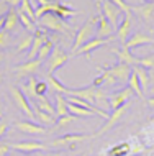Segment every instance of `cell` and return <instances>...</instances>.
Listing matches in <instances>:
<instances>
[{
    "label": "cell",
    "mask_w": 154,
    "mask_h": 156,
    "mask_svg": "<svg viewBox=\"0 0 154 156\" xmlns=\"http://www.w3.org/2000/svg\"><path fill=\"white\" fill-rule=\"evenodd\" d=\"M69 59V54L67 53H64L61 48H54L53 49V53H51V56H49V66H48V73L49 76H53L54 73H56L59 67H62L67 62Z\"/></svg>",
    "instance_id": "6"
},
{
    "label": "cell",
    "mask_w": 154,
    "mask_h": 156,
    "mask_svg": "<svg viewBox=\"0 0 154 156\" xmlns=\"http://www.w3.org/2000/svg\"><path fill=\"white\" fill-rule=\"evenodd\" d=\"M10 150H12L10 145H7V143H2V145H0V156H7L8 153H10Z\"/></svg>",
    "instance_id": "40"
},
{
    "label": "cell",
    "mask_w": 154,
    "mask_h": 156,
    "mask_svg": "<svg viewBox=\"0 0 154 156\" xmlns=\"http://www.w3.org/2000/svg\"><path fill=\"white\" fill-rule=\"evenodd\" d=\"M43 156H59L57 153H46V154H43Z\"/></svg>",
    "instance_id": "49"
},
{
    "label": "cell",
    "mask_w": 154,
    "mask_h": 156,
    "mask_svg": "<svg viewBox=\"0 0 154 156\" xmlns=\"http://www.w3.org/2000/svg\"><path fill=\"white\" fill-rule=\"evenodd\" d=\"M67 112H69V115H72V117H84V119H89V117L95 115L94 112L87 110L84 107H79V105L69 104V102H67Z\"/></svg>",
    "instance_id": "25"
},
{
    "label": "cell",
    "mask_w": 154,
    "mask_h": 156,
    "mask_svg": "<svg viewBox=\"0 0 154 156\" xmlns=\"http://www.w3.org/2000/svg\"><path fill=\"white\" fill-rule=\"evenodd\" d=\"M128 151H130V145H128V143H121L118 148H113L110 153L113 156H123V154H126Z\"/></svg>",
    "instance_id": "36"
},
{
    "label": "cell",
    "mask_w": 154,
    "mask_h": 156,
    "mask_svg": "<svg viewBox=\"0 0 154 156\" xmlns=\"http://www.w3.org/2000/svg\"><path fill=\"white\" fill-rule=\"evenodd\" d=\"M108 41H110V38H92V40L87 41L85 44H82L76 53H72V56H79V54H90L92 51H95V49L105 46Z\"/></svg>",
    "instance_id": "12"
},
{
    "label": "cell",
    "mask_w": 154,
    "mask_h": 156,
    "mask_svg": "<svg viewBox=\"0 0 154 156\" xmlns=\"http://www.w3.org/2000/svg\"><path fill=\"white\" fill-rule=\"evenodd\" d=\"M146 3H154V0H144Z\"/></svg>",
    "instance_id": "51"
},
{
    "label": "cell",
    "mask_w": 154,
    "mask_h": 156,
    "mask_svg": "<svg viewBox=\"0 0 154 156\" xmlns=\"http://www.w3.org/2000/svg\"><path fill=\"white\" fill-rule=\"evenodd\" d=\"M100 8H102L100 12L103 13V16H105L108 22H110V25L113 27V30L116 31V30H118V27H120V16H121L123 12L120 10L115 3H111L110 0H103Z\"/></svg>",
    "instance_id": "3"
},
{
    "label": "cell",
    "mask_w": 154,
    "mask_h": 156,
    "mask_svg": "<svg viewBox=\"0 0 154 156\" xmlns=\"http://www.w3.org/2000/svg\"><path fill=\"white\" fill-rule=\"evenodd\" d=\"M35 120L39 122V125H53L54 123V115H49L46 112H41L38 108H35Z\"/></svg>",
    "instance_id": "30"
},
{
    "label": "cell",
    "mask_w": 154,
    "mask_h": 156,
    "mask_svg": "<svg viewBox=\"0 0 154 156\" xmlns=\"http://www.w3.org/2000/svg\"><path fill=\"white\" fill-rule=\"evenodd\" d=\"M130 105H131V102H128V104H125V105H121L120 108H116V110H113L108 115V119H107V123L102 126V128H98V132L95 133V136H100V135H105L107 132H110L113 126L118 123L120 120H121V117L125 115V113L128 112V108H130Z\"/></svg>",
    "instance_id": "5"
},
{
    "label": "cell",
    "mask_w": 154,
    "mask_h": 156,
    "mask_svg": "<svg viewBox=\"0 0 154 156\" xmlns=\"http://www.w3.org/2000/svg\"><path fill=\"white\" fill-rule=\"evenodd\" d=\"M130 30H131V16H126L125 15V18L120 22V27L118 30H116V36H118V41L125 46V43L128 41V38H130Z\"/></svg>",
    "instance_id": "20"
},
{
    "label": "cell",
    "mask_w": 154,
    "mask_h": 156,
    "mask_svg": "<svg viewBox=\"0 0 154 156\" xmlns=\"http://www.w3.org/2000/svg\"><path fill=\"white\" fill-rule=\"evenodd\" d=\"M10 44V33L0 31V48H7Z\"/></svg>",
    "instance_id": "38"
},
{
    "label": "cell",
    "mask_w": 154,
    "mask_h": 156,
    "mask_svg": "<svg viewBox=\"0 0 154 156\" xmlns=\"http://www.w3.org/2000/svg\"><path fill=\"white\" fill-rule=\"evenodd\" d=\"M48 82H38L36 84V94L38 95H46V92H48Z\"/></svg>",
    "instance_id": "39"
},
{
    "label": "cell",
    "mask_w": 154,
    "mask_h": 156,
    "mask_svg": "<svg viewBox=\"0 0 154 156\" xmlns=\"http://www.w3.org/2000/svg\"><path fill=\"white\" fill-rule=\"evenodd\" d=\"M53 49H54V44H53V41L49 40V41H46L43 46H41V49H39V53H38V59L43 62L46 58H49L51 56V53H53Z\"/></svg>",
    "instance_id": "31"
},
{
    "label": "cell",
    "mask_w": 154,
    "mask_h": 156,
    "mask_svg": "<svg viewBox=\"0 0 154 156\" xmlns=\"http://www.w3.org/2000/svg\"><path fill=\"white\" fill-rule=\"evenodd\" d=\"M0 31H3V16L0 18Z\"/></svg>",
    "instance_id": "47"
},
{
    "label": "cell",
    "mask_w": 154,
    "mask_h": 156,
    "mask_svg": "<svg viewBox=\"0 0 154 156\" xmlns=\"http://www.w3.org/2000/svg\"><path fill=\"white\" fill-rule=\"evenodd\" d=\"M94 105L97 108H100V110H105L110 107V102H108V97L105 95V92H103V87H95V102Z\"/></svg>",
    "instance_id": "23"
},
{
    "label": "cell",
    "mask_w": 154,
    "mask_h": 156,
    "mask_svg": "<svg viewBox=\"0 0 154 156\" xmlns=\"http://www.w3.org/2000/svg\"><path fill=\"white\" fill-rule=\"evenodd\" d=\"M108 73H110L113 77L116 79V82H126L130 81V76L133 73V67L128 64H123V62H116V64L107 67Z\"/></svg>",
    "instance_id": "8"
},
{
    "label": "cell",
    "mask_w": 154,
    "mask_h": 156,
    "mask_svg": "<svg viewBox=\"0 0 154 156\" xmlns=\"http://www.w3.org/2000/svg\"><path fill=\"white\" fill-rule=\"evenodd\" d=\"M7 156H25V154H23V153H20V151H15V150H13L12 153H8Z\"/></svg>",
    "instance_id": "44"
},
{
    "label": "cell",
    "mask_w": 154,
    "mask_h": 156,
    "mask_svg": "<svg viewBox=\"0 0 154 156\" xmlns=\"http://www.w3.org/2000/svg\"><path fill=\"white\" fill-rule=\"evenodd\" d=\"M94 2L97 3V7H98V8H100V5H102V2H103V0H94Z\"/></svg>",
    "instance_id": "48"
},
{
    "label": "cell",
    "mask_w": 154,
    "mask_h": 156,
    "mask_svg": "<svg viewBox=\"0 0 154 156\" xmlns=\"http://www.w3.org/2000/svg\"><path fill=\"white\" fill-rule=\"evenodd\" d=\"M18 23H20L18 12H16L15 8H10V10L7 12V15L3 16V31L12 33L16 28V25H18Z\"/></svg>",
    "instance_id": "21"
},
{
    "label": "cell",
    "mask_w": 154,
    "mask_h": 156,
    "mask_svg": "<svg viewBox=\"0 0 154 156\" xmlns=\"http://www.w3.org/2000/svg\"><path fill=\"white\" fill-rule=\"evenodd\" d=\"M98 71H100V77L103 79V86H107V87H113L115 84H116V79H115L110 73H108L107 67H98Z\"/></svg>",
    "instance_id": "32"
},
{
    "label": "cell",
    "mask_w": 154,
    "mask_h": 156,
    "mask_svg": "<svg viewBox=\"0 0 154 156\" xmlns=\"http://www.w3.org/2000/svg\"><path fill=\"white\" fill-rule=\"evenodd\" d=\"M39 66H41V61L36 58V59H31V61L23 62V64H18L13 71H15L16 77H25V76L31 77V76H35L36 73H38Z\"/></svg>",
    "instance_id": "10"
},
{
    "label": "cell",
    "mask_w": 154,
    "mask_h": 156,
    "mask_svg": "<svg viewBox=\"0 0 154 156\" xmlns=\"http://www.w3.org/2000/svg\"><path fill=\"white\" fill-rule=\"evenodd\" d=\"M74 120H76V117H72V115L61 117V119H57V126H59V128H62V126H69Z\"/></svg>",
    "instance_id": "37"
},
{
    "label": "cell",
    "mask_w": 154,
    "mask_h": 156,
    "mask_svg": "<svg viewBox=\"0 0 154 156\" xmlns=\"http://www.w3.org/2000/svg\"><path fill=\"white\" fill-rule=\"evenodd\" d=\"M3 2H5L10 8H15L16 10V8L20 7V3H22V0H3Z\"/></svg>",
    "instance_id": "42"
},
{
    "label": "cell",
    "mask_w": 154,
    "mask_h": 156,
    "mask_svg": "<svg viewBox=\"0 0 154 156\" xmlns=\"http://www.w3.org/2000/svg\"><path fill=\"white\" fill-rule=\"evenodd\" d=\"M54 112H56V117H57V119L69 115V112H67V100H66L64 95L56 94V107H54Z\"/></svg>",
    "instance_id": "24"
},
{
    "label": "cell",
    "mask_w": 154,
    "mask_h": 156,
    "mask_svg": "<svg viewBox=\"0 0 154 156\" xmlns=\"http://www.w3.org/2000/svg\"><path fill=\"white\" fill-rule=\"evenodd\" d=\"M48 87L51 90H54L56 94H64V95H67V90H69V87L67 86H64L62 82H59L54 76H48Z\"/></svg>",
    "instance_id": "26"
},
{
    "label": "cell",
    "mask_w": 154,
    "mask_h": 156,
    "mask_svg": "<svg viewBox=\"0 0 154 156\" xmlns=\"http://www.w3.org/2000/svg\"><path fill=\"white\" fill-rule=\"evenodd\" d=\"M16 12H20V13H25V15L28 16V18H31L33 22H36V18H35V10H33L30 0H22V3H20L18 8H16ZM36 23H38V22H36Z\"/></svg>",
    "instance_id": "29"
},
{
    "label": "cell",
    "mask_w": 154,
    "mask_h": 156,
    "mask_svg": "<svg viewBox=\"0 0 154 156\" xmlns=\"http://www.w3.org/2000/svg\"><path fill=\"white\" fill-rule=\"evenodd\" d=\"M133 71L136 73V76H138V81L141 84L143 92H146L148 87H149V82H151V76H149L148 69H144V67H141V66H133Z\"/></svg>",
    "instance_id": "22"
},
{
    "label": "cell",
    "mask_w": 154,
    "mask_h": 156,
    "mask_svg": "<svg viewBox=\"0 0 154 156\" xmlns=\"http://www.w3.org/2000/svg\"><path fill=\"white\" fill-rule=\"evenodd\" d=\"M31 43H33V35H26V36H25L22 41H20V44H18V48H16V51H18V53L30 51Z\"/></svg>",
    "instance_id": "33"
},
{
    "label": "cell",
    "mask_w": 154,
    "mask_h": 156,
    "mask_svg": "<svg viewBox=\"0 0 154 156\" xmlns=\"http://www.w3.org/2000/svg\"><path fill=\"white\" fill-rule=\"evenodd\" d=\"M41 27H44L46 30L49 31H57V33H72V28L66 23V20L56 16L54 13H46L43 15L41 18L38 20Z\"/></svg>",
    "instance_id": "2"
},
{
    "label": "cell",
    "mask_w": 154,
    "mask_h": 156,
    "mask_svg": "<svg viewBox=\"0 0 154 156\" xmlns=\"http://www.w3.org/2000/svg\"><path fill=\"white\" fill-rule=\"evenodd\" d=\"M110 2H111V3H115V5L118 7L120 10H121L126 16H131V7L128 5V3L125 2V0H110Z\"/></svg>",
    "instance_id": "35"
},
{
    "label": "cell",
    "mask_w": 154,
    "mask_h": 156,
    "mask_svg": "<svg viewBox=\"0 0 154 156\" xmlns=\"http://www.w3.org/2000/svg\"><path fill=\"white\" fill-rule=\"evenodd\" d=\"M111 53L116 56V59H118V62H123V64H128V66H138L139 64V58H136L135 54H131V51L128 48H123L121 49H116V48H111L110 49Z\"/></svg>",
    "instance_id": "13"
},
{
    "label": "cell",
    "mask_w": 154,
    "mask_h": 156,
    "mask_svg": "<svg viewBox=\"0 0 154 156\" xmlns=\"http://www.w3.org/2000/svg\"><path fill=\"white\" fill-rule=\"evenodd\" d=\"M13 126L16 130H20V132L23 133H30V135H44L46 133V128H44L43 125L39 123H33V122L26 120V122H15Z\"/></svg>",
    "instance_id": "16"
},
{
    "label": "cell",
    "mask_w": 154,
    "mask_h": 156,
    "mask_svg": "<svg viewBox=\"0 0 154 156\" xmlns=\"http://www.w3.org/2000/svg\"><path fill=\"white\" fill-rule=\"evenodd\" d=\"M115 33L113 27L110 25V22L103 16V13H98V23H97V30H95V38H110Z\"/></svg>",
    "instance_id": "18"
},
{
    "label": "cell",
    "mask_w": 154,
    "mask_h": 156,
    "mask_svg": "<svg viewBox=\"0 0 154 156\" xmlns=\"http://www.w3.org/2000/svg\"><path fill=\"white\" fill-rule=\"evenodd\" d=\"M151 123H152V125H154V117H152V119H151Z\"/></svg>",
    "instance_id": "54"
},
{
    "label": "cell",
    "mask_w": 154,
    "mask_h": 156,
    "mask_svg": "<svg viewBox=\"0 0 154 156\" xmlns=\"http://www.w3.org/2000/svg\"><path fill=\"white\" fill-rule=\"evenodd\" d=\"M18 20H20V23L23 25V28H25V30L35 35V31L38 30V23H36V22H33L31 18H28V16L25 15V13H20V12H18Z\"/></svg>",
    "instance_id": "27"
},
{
    "label": "cell",
    "mask_w": 154,
    "mask_h": 156,
    "mask_svg": "<svg viewBox=\"0 0 154 156\" xmlns=\"http://www.w3.org/2000/svg\"><path fill=\"white\" fill-rule=\"evenodd\" d=\"M152 71H154V69H152ZM149 76H151V74H149ZM151 81L154 82V73H152V76H151Z\"/></svg>",
    "instance_id": "52"
},
{
    "label": "cell",
    "mask_w": 154,
    "mask_h": 156,
    "mask_svg": "<svg viewBox=\"0 0 154 156\" xmlns=\"http://www.w3.org/2000/svg\"><path fill=\"white\" fill-rule=\"evenodd\" d=\"M8 10H10V7H8L3 0H0V18H2V16H5Z\"/></svg>",
    "instance_id": "41"
},
{
    "label": "cell",
    "mask_w": 154,
    "mask_h": 156,
    "mask_svg": "<svg viewBox=\"0 0 154 156\" xmlns=\"http://www.w3.org/2000/svg\"><path fill=\"white\" fill-rule=\"evenodd\" d=\"M148 105L151 108H154V97H151V99H148Z\"/></svg>",
    "instance_id": "45"
},
{
    "label": "cell",
    "mask_w": 154,
    "mask_h": 156,
    "mask_svg": "<svg viewBox=\"0 0 154 156\" xmlns=\"http://www.w3.org/2000/svg\"><path fill=\"white\" fill-rule=\"evenodd\" d=\"M10 94H12V99H13V102H15L16 107H18L30 120H35V110L31 108L30 100L23 95V92L20 90V87H12Z\"/></svg>",
    "instance_id": "4"
},
{
    "label": "cell",
    "mask_w": 154,
    "mask_h": 156,
    "mask_svg": "<svg viewBox=\"0 0 154 156\" xmlns=\"http://www.w3.org/2000/svg\"><path fill=\"white\" fill-rule=\"evenodd\" d=\"M97 23H98V15L97 16H90L87 22L80 27V30L76 33V38H74V43H72V51L70 54L76 53L82 44H85L87 41H90L92 38H95V28H97Z\"/></svg>",
    "instance_id": "1"
},
{
    "label": "cell",
    "mask_w": 154,
    "mask_h": 156,
    "mask_svg": "<svg viewBox=\"0 0 154 156\" xmlns=\"http://www.w3.org/2000/svg\"><path fill=\"white\" fill-rule=\"evenodd\" d=\"M48 31H43V30H36L35 31V35H33V43H31V48H30V51H28V61H31V59H36L38 58V53H39V49H41V46H43L46 41H49V38H48Z\"/></svg>",
    "instance_id": "7"
},
{
    "label": "cell",
    "mask_w": 154,
    "mask_h": 156,
    "mask_svg": "<svg viewBox=\"0 0 154 156\" xmlns=\"http://www.w3.org/2000/svg\"><path fill=\"white\" fill-rule=\"evenodd\" d=\"M128 84H130V89L133 90V94H136L138 97H141L143 99V95H144V92H143V89H141V84H139V81H138V76H136V73L133 71L131 73V76H130V81H128Z\"/></svg>",
    "instance_id": "28"
},
{
    "label": "cell",
    "mask_w": 154,
    "mask_h": 156,
    "mask_svg": "<svg viewBox=\"0 0 154 156\" xmlns=\"http://www.w3.org/2000/svg\"><path fill=\"white\" fill-rule=\"evenodd\" d=\"M131 94H133V90L130 89V87H125V89L115 92V94L108 99V102H110V108H111V110H116V108H120L121 105L131 102V100H130Z\"/></svg>",
    "instance_id": "11"
},
{
    "label": "cell",
    "mask_w": 154,
    "mask_h": 156,
    "mask_svg": "<svg viewBox=\"0 0 154 156\" xmlns=\"http://www.w3.org/2000/svg\"><path fill=\"white\" fill-rule=\"evenodd\" d=\"M90 138H95V135H82V133H69L64 135L61 138H56L54 141H51V146H62V145H67V143H79V141H85L90 140Z\"/></svg>",
    "instance_id": "14"
},
{
    "label": "cell",
    "mask_w": 154,
    "mask_h": 156,
    "mask_svg": "<svg viewBox=\"0 0 154 156\" xmlns=\"http://www.w3.org/2000/svg\"><path fill=\"white\" fill-rule=\"evenodd\" d=\"M12 150L15 151H20L23 154H30V153H36V151H43L46 150L48 146L43 145L39 141H16V143H12Z\"/></svg>",
    "instance_id": "9"
},
{
    "label": "cell",
    "mask_w": 154,
    "mask_h": 156,
    "mask_svg": "<svg viewBox=\"0 0 154 156\" xmlns=\"http://www.w3.org/2000/svg\"><path fill=\"white\" fill-rule=\"evenodd\" d=\"M25 156H43V153H39V151H36V153H30V154H25Z\"/></svg>",
    "instance_id": "46"
},
{
    "label": "cell",
    "mask_w": 154,
    "mask_h": 156,
    "mask_svg": "<svg viewBox=\"0 0 154 156\" xmlns=\"http://www.w3.org/2000/svg\"><path fill=\"white\" fill-rule=\"evenodd\" d=\"M2 117H3V108L0 107V119H2Z\"/></svg>",
    "instance_id": "50"
},
{
    "label": "cell",
    "mask_w": 154,
    "mask_h": 156,
    "mask_svg": "<svg viewBox=\"0 0 154 156\" xmlns=\"http://www.w3.org/2000/svg\"><path fill=\"white\" fill-rule=\"evenodd\" d=\"M7 132H8V123L7 122H0V138L5 136Z\"/></svg>",
    "instance_id": "43"
},
{
    "label": "cell",
    "mask_w": 154,
    "mask_h": 156,
    "mask_svg": "<svg viewBox=\"0 0 154 156\" xmlns=\"http://www.w3.org/2000/svg\"><path fill=\"white\" fill-rule=\"evenodd\" d=\"M143 44H154V38L149 35H144V33H135V35L128 38V41L125 43V48H128L131 51V49L139 48Z\"/></svg>",
    "instance_id": "15"
},
{
    "label": "cell",
    "mask_w": 154,
    "mask_h": 156,
    "mask_svg": "<svg viewBox=\"0 0 154 156\" xmlns=\"http://www.w3.org/2000/svg\"><path fill=\"white\" fill-rule=\"evenodd\" d=\"M2 61H3V56H0V64H2Z\"/></svg>",
    "instance_id": "53"
},
{
    "label": "cell",
    "mask_w": 154,
    "mask_h": 156,
    "mask_svg": "<svg viewBox=\"0 0 154 156\" xmlns=\"http://www.w3.org/2000/svg\"><path fill=\"white\" fill-rule=\"evenodd\" d=\"M131 12H135L136 15H139L144 22L151 23L154 20V3H143V5L131 7Z\"/></svg>",
    "instance_id": "19"
},
{
    "label": "cell",
    "mask_w": 154,
    "mask_h": 156,
    "mask_svg": "<svg viewBox=\"0 0 154 156\" xmlns=\"http://www.w3.org/2000/svg\"><path fill=\"white\" fill-rule=\"evenodd\" d=\"M67 95L77 97V99H82V100L90 102L94 105V102H95V86H87V87H80V89H70L69 87Z\"/></svg>",
    "instance_id": "17"
},
{
    "label": "cell",
    "mask_w": 154,
    "mask_h": 156,
    "mask_svg": "<svg viewBox=\"0 0 154 156\" xmlns=\"http://www.w3.org/2000/svg\"><path fill=\"white\" fill-rule=\"evenodd\" d=\"M138 66L144 67V69H154V53L148 54V56H144V58H139V64Z\"/></svg>",
    "instance_id": "34"
}]
</instances>
